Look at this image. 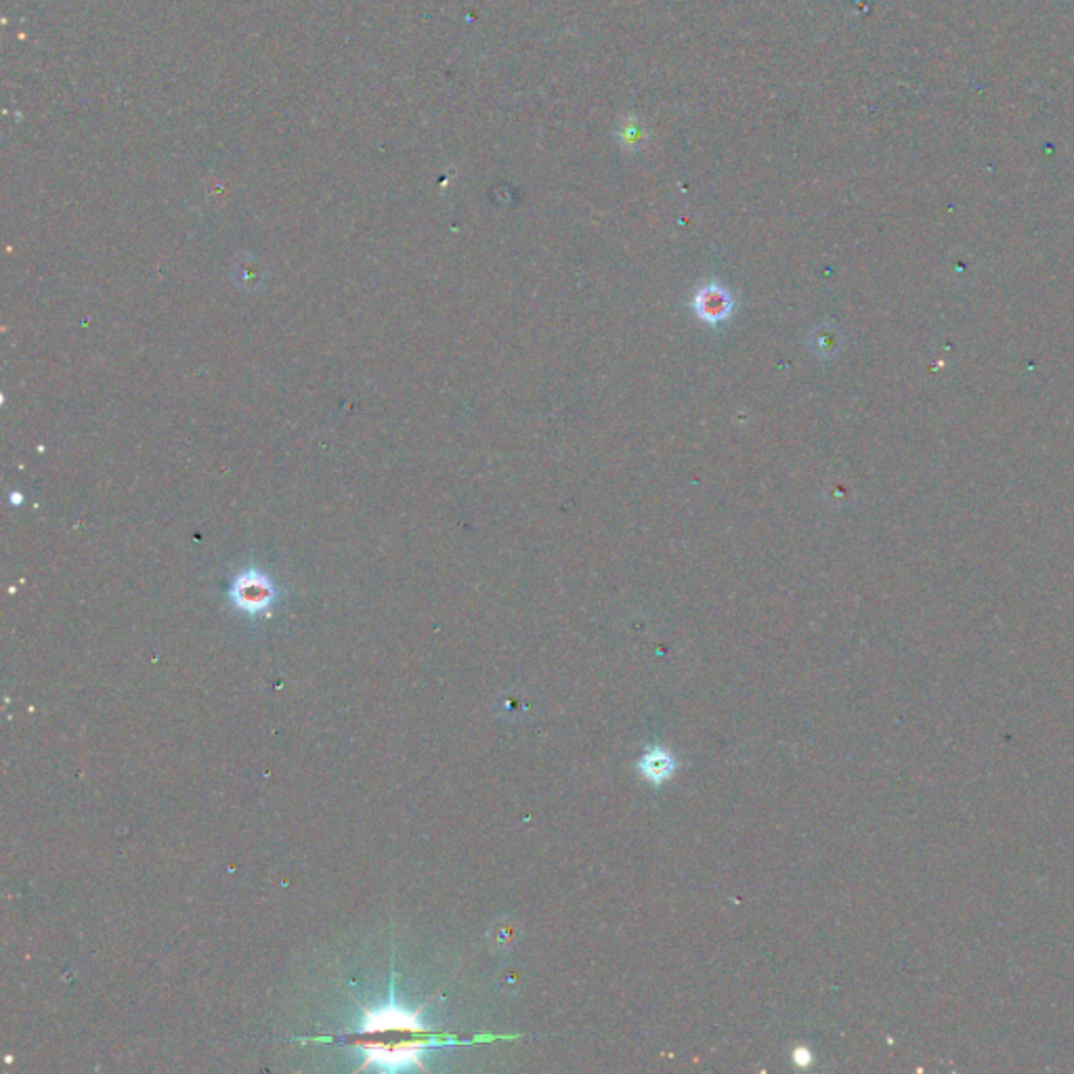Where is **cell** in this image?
Returning <instances> with one entry per match:
<instances>
[{
  "label": "cell",
  "mask_w": 1074,
  "mask_h": 1074,
  "mask_svg": "<svg viewBox=\"0 0 1074 1074\" xmlns=\"http://www.w3.org/2000/svg\"><path fill=\"white\" fill-rule=\"evenodd\" d=\"M365 1062L362 1070L365 1069H378L382 1072H399L420 1066L422 1069V1053L427 1047H430V1041H401V1043H382V1041H362Z\"/></svg>",
  "instance_id": "6da1fadb"
},
{
  "label": "cell",
  "mask_w": 1074,
  "mask_h": 1074,
  "mask_svg": "<svg viewBox=\"0 0 1074 1074\" xmlns=\"http://www.w3.org/2000/svg\"><path fill=\"white\" fill-rule=\"evenodd\" d=\"M229 596H231L233 605L240 611L259 615L273 605L275 598H278V590H275L273 581L265 573L257 571V569H248V571L235 578Z\"/></svg>",
  "instance_id": "7a4b0ae2"
},
{
  "label": "cell",
  "mask_w": 1074,
  "mask_h": 1074,
  "mask_svg": "<svg viewBox=\"0 0 1074 1074\" xmlns=\"http://www.w3.org/2000/svg\"><path fill=\"white\" fill-rule=\"evenodd\" d=\"M424 1031V1024L420 1020V1012H408L405 1007L391 1003L378 1010L365 1012L362 1034H380V1032H420Z\"/></svg>",
  "instance_id": "3957f363"
},
{
  "label": "cell",
  "mask_w": 1074,
  "mask_h": 1074,
  "mask_svg": "<svg viewBox=\"0 0 1074 1074\" xmlns=\"http://www.w3.org/2000/svg\"><path fill=\"white\" fill-rule=\"evenodd\" d=\"M680 762L676 758L672 756L670 751L659 748V745H653V748H648L643 758L638 759L636 768L640 772V777L648 781L651 785H664L665 781H670L674 777V772L678 770Z\"/></svg>",
  "instance_id": "277c9868"
},
{
  "label": "cell",
  "mask_w": 1074,
  "mask_h": 1074,
  "mask_svg": "<svg viewBox=\"0 0 1074 1074\" xmlns=\"http://www.w3.org/2000/svg\"><path fill=\"white\" fill-rule=\"evenodd\" d=\"M730 309H732V300L729 297V292L722 290V287H718L716 284H710L705 286L703 290H699L697 298H695V311L701 319H705V322H722L730 316Z\"/></svg>",
  "instance_id": "5b68a950"
},
{
  "label": "cell",
  "mask_w": 1074,
  "mask_h": 1074,
  "mask_svg": "<svg viewBox=\"0 0 1074 1074\" xmlns=\"http://www.w3.org/2000/svg\"><path fill=\"white\" fill-rule=\"evenodd\" d=\"M794 1062L797 1066H808L812 1062V1053L806 1050V1047H797L796 1053H794Z\"/></svg>",
  "instance_id": "8992f818"
}]
</instances>
